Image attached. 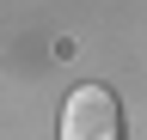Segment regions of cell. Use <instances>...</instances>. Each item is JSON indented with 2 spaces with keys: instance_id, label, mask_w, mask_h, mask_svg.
Listing matches in <instances>:
<instances>
[{
  "instance_id": "1",
  "label": "cell",
  "mask_w": 147,
  "mask_h": 140,
  "mask_svg": "<svg viewBox=\"0 0 147 140\" xmlns=\"http://www.w3.org/2000/svg\"><path fill=\"white\" fill-rule=\"evenodd\" d=\"M61 140H123V104L110 85L98 79H86V85H74L67 104H61V128H55Z\"/></svg>"
}]
</instances>
